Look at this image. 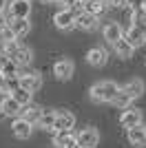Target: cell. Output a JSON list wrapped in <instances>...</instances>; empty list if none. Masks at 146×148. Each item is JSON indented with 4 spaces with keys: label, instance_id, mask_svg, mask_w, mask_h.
Instances as JSON below:
<instances>
[{
    "label": "cell",
    "instance_id": "8",
    "mask_svg": "<svg viewBox=\"0 0 146 148\" xmlns=\"http://www.w3.org/2000/svg\"><path fill=\"white\" fill-rule=\"evenodd\" d=\"M31 128H33V124H31V122H27L24 117H16V122H13V126H11L13 135L18 137V139H29Z\"/></svg>",
    "mask_w": 146,
    "mask_h": 148
},
{
    "label": "cell",
    "instance_id": "11",
    "mask_svg": "<svg viewBox=\"0 0 146 148\" xmlns=\"http://www.w3.org/2000/svg\"><path fill=\"white\" fill-rule=\"evenodd\" d=\"M0 71L5 73V77H18L20 75V64L16 60H11V58H2L0 60Z\"/></svg>",
    "mask_w": 146,
    "mask_h": 148
},
{
    "label": "cell",
    "instance_id": "26",
    "mask_svg": "<svg viewBox=\"0 0 146 148\" xmlns=\"http://www.w3.org/2000/svg\"><path fill=\"white\" fill-rule=\"evenodd\" d=\"M53 124H55V113L44 111L42 117H40V122H38V126H42V128H53Z\"/></svg>",
    "mask_w": 146,
    "mask_h": 148
},
{
    "label": "cell",
    "instance_id": "15",
    "mask_svg": "<svg viewBox=\"0 0 146 148\" xmlns=\"http://www.w3.org/2000/svg\"><path fill=\"white\" fill-rule=\"evenodd\" d=\"M113 49H115V53H117L120 58H131V56H133V49H135V47L128 42L126 36H122L120 40H115V42H113Z\"/></svg>",
    "mask_w": 146,
    "mask_h": 148
},
{
    "label": "cell",
    "instance_id": "19",
    "mask_svg": "<svg viewBox=\"0 0 146 148\" xmlns=\"http://www.w3.org/2000/svg\"><path fill=\"white\" fill-rule=\"evenodd\" d=\"M42 113H44L42 108H38V106H33V104H27V106H22V115H20V117H24L31 124H38L40 117H42Z\"/></svg>",
    "mask_w": 146,
    "mask_h": 148
},
{
    "label": "cell",
    "instance_id": "4",
    "mask_svg": "<svg viewBox=\"0 0 146 148\" xmlns=\"http://www.w3.org/2000/svg\"><path fill=\"white\" fill-rule=\"evenodd\" d=\"M31 0H13L11 5H7V16L11 18H29L31 13Z\"/></svg>",
    "mask_w": 146,
    "mask_h": 148
},
{
    "label": "cell",
    "instance_id": "12",
    "mask_svg": "<svg viewBox=\"0 0 146 148\" xmlns=\"http://www.w3.org/2000/svg\"><path fill=\"white\" fill-rule=\"evenodd\" d=\"M73 142H78V137H73L71 130H53V144L58 148H67Z\"/></svg>",
    "mask_w": 146,
    "mask_h": 148
},
{
    "label": "cell",
    "instance_id": "9",
    "mask_svg": "<svg viewBox=\"0 0 146 148\" xmlns=\"http://www.w3.org/2000/svg\"><path fill=\"white\" fill-rule=\"evenodd\" d=\"M53 75L58 77V80H71L73 75V62L69 60H60L53 64Z\"/></svg>",
    "mask_w": 146,
    "mask_h": 148
},
{
    "label": "cell",
    "instance_id": "27",
    "mask_svg": "<svg viewBox=\"0 0 146 148\" xmlns=\"http://www.w3.org/2000/svg\"><path fill=\"white\" fill-rule=\"evenodd\" d=\"M16 33H13L11 29H9V25L7 27H2V29H0V44H5V42H11V40H16Z\"/></svg>",
    "mask_w": 146,
    "mask_h": 148
},
{
    "label": "cell",
    "instance_id": "28",
    "mask_svg": "<svg viewBox=\"0 0 146 148\" xmlns=\"http://www.w3.org/2000/svg\"><path fill=\"white\" fill-rule=\"evenodd\" d=\"M16 88H20V75L18 77H7V91L13 93Z\"/></svg>",
    "mask_w": 146,
    "mask_h": 148
},
{
    "label": "cell",
    "instance_id": "29",
    "mask_svg": "<svg viewBox=\"0 0 146 148\" xmlns=\"http://www.w3.org/2000/svg\"><path fill=\"white\" fill-rule=\"evenodd\" d=\"M106 5L109 7H117V9H124L128 5V0H106Z\"/></svg>",
    "mask_w": 146,
    "mask_h": 148
},
{
    "label": "cell",
    "instance_id": "20",
    "mask_svg": "<svg viewBox=\"0 0 146 148\" xmlns=\"http://www.w3.org/2000/svg\"><path fill=\"white\" fill-rule=\"evenodd\" d=\"M122 36H124V33H122V27L117 25V22H109V25L104 27V40H109L111 44L115 42V40H120Z\"/></svg>",
    "mask_w": 146,
    "mask_h": 148
},
{
    "label": "cell",
    "instance_id": "1",
    "mask_svg": "<svg viewBox=\"0 0 146 148\" xmlns=\"http://www.w3.org/2000/svg\"><path fill=\"white\" fill-rule=\"evenodd\" d=\"M0 51H2V56H7V58H11V60H16L20 66H22V64H29V62H31V51H29V49H24L22 44H18L16 40L0 44Z\"/></svg>",
    "mask_w": 146,
    "mask_h": 148
},
{
    "label": "cell",
    "instance_id": "22",
    "mask_svg": "<svg viewBox=\"0 0 146 148\" xmlns=\"http://www.w3.org/2000/svg\"><path fill=\"white\" fill-rule=\"evenodd\" d=\"M106 0H86V11L89 13H93V16H102L104 11H106Z\"/></svg>",
    "mask_w": 146,
    "mask_h": 148
},
{
    "label": "cell",
    "instance_id": "6",
    "mask_svg": "<svg viewBox=\"0 0 146 148\" xmlns=\"http://www.w3.org/2000/svg\"><path fill=\"white\" fill-rule=\"evenodd\" d=\"M75 126V117H73L69 111H62V113H55V124H53V130H73Z\"/></svg>",
    "mask_w": 146,
    "mask_h": 148
},
{
    "label": "cell",
    "instance_id": "24",
    "mask_svg": "<svg viewBox=\"0 0 146 148\" xmlns=\"http://www.w3.org/2000/svg\"><path fill=\"white\" fill-rule=\"evenodd\" d=\"M122 88L135 99V97H140L142 93H144V82H142V80H133V82H128L126 86H122Z\"/></svg>",
    "mask_w": 146,
    "mask_h": 148
},
{
    "label": "cell",
    "instance_id": "21",
    "mask_svg": "<svg viewBox=\"0 0 146 148\" xmlns=\"http://www.w3.org/2000/svg\"><path fill=\"white\" fill-rule=\"evenodd\" d=\"M95 25H97V16L89 13L86 9L78 13V27H82V29H95Z\"/></svg>",
    "mask_w": 146,
    "mask_h": 148
},
{
    "label": "cell",
    "instance_id": "10",
    "mask_svg": "<svg viewBox=\"0 0 146 148\" xmlns=\"http://www.w3.org/2000/svg\"><path fill=\"white\" fill-rule=\"evenodd\" d=\"M124 36L128 38V42L133 44V47H142V44H146V33H144L137 25H131V27L126 29V33H124Z\"/></svg>",
    "mask_w": 146,
    "mask_h": 148
},
{
    "label": "cell",
    "instance_id": "2",
    "mask_svg": "<svg viewBox=\"0 0 146 148\" xmlns=\"http://www.w3.org/2000/svg\"><path fill=\"white\" fill-rule=\"evenodd\" d=\"M120 88L113 82H100L91 88V99L93 102H113V97L117 95Z\"/></svg>",
    "mask_w": 146,
    "mask_h": 148
},
{
    "label": "cell",
    "instance_id": "18",
    "mask_svg": "<svg viewBox=\"0 0 146 148\" xmlns=\"http://www.w3.org/2000/svg\"><path fill=\"white\" fill-rule=\"evenodd\" d=\"M29 18H11L9 20V29L16 33V36H24V33H29Z\"/></svg>",
    "mask_w": 146,
    "mask_h": 148
},
{
    "label": "cell",
    "instance_id": "3",
    "mask_svg": "<svg viewBox=\"0 0 146 148\" xmlns=\"http://www.w3.org/2000/svg\"><path fill=\"white\" fill-rule=\"evenodd\" d=\"M53 22H55V27L58 29H73V27H78V13L73 11L71 7L69 9H62V11H58L53 16Z\"/></svg>",
    "mask_w": 146,
    "mask_h": 148
},
{
    "label": "cell",
    "instance_id": "23",
    "mask_svg": "<svg viewBox=\"0 0 146 148\" xmlns=\"http://www.w3.org/2000/svg\"><path fill=\"white\" fill-rule=\"evenodd\" d=\"M131 102H133V97H131V95H128L124 88H120V91H117V95L113 97V102H111V104L117 106V108H128V104H131Z\"/></svg>",
    "mask_w": 146,
    "mask_h": 148
},
{
    "label": "cell",
    "instance_id": "31",
    "mask_svg": "<svg viewBox=\"0 0 146 148\" xmlns=\"http://www.w3.org/2000/svg\"><path fill=\"white\" fill-rule=\"evenodd\" d=\"M7 9V0H0V11H5Z\"/></svg>",
    "mask_w": 146,
    "mask_h": 148
},
{
    "label": "cell",
    "instance_id": "5",
    "mask_svg": "<svg viewBox=\"0 0 146 148\" xmlns=\"http://www.w3.org/2000/svg\"><path fill=\"white\" fill-rule=\"evenodd\" d=\"M0 111L5 113L7 117H20V115H22V104H20V102L13 97V95H9V97L2 99V104H0Z\"/></svg>",
    "mask_w": 146,
    "mask_h": 148
},
{
    "label": "cell",
    "instance_id": "7",
    "mask_svg": "<svg viewBox=\"0 0 146 148\" xmlns=\"http://www.w3.org/2000/svg\"><path fill=\"white\" fill-rule=\"evenodd\" d=\"M97 142H100V135H97L95 128H84V130L78 135V144H80L82 148H95Z\"/></svg>",
    "mask_w": 146,
    "mask_h": 148
},
{
    "label": "cell",
    "instance_id": "14",
    "mask_svg": "<svg viewBox=\"0 0 146 148\" xmlns=\"http://www.w3.org/2000/svg\"><path fill=\"white\" fill-rule=\"evenodd\" d=\"M20 86L29 88L31 93L40 91V86H42V77L38 73H29V75H20Z\"/></svg>",
    "mask_w": 146,
    "mask_h": 148
},
{
    "label": "cell",
    "instance_id": "25",
    "mask_svg": "<svg viewBox=\"0 0 146 148\" xmlns=\"http://www.w3.org/2000/svg\"><path fill=\"white\" fill-rule=\"evenodd\" d=\"M11 95H13V97H16V99H18V102H20V104H22V106L31 104V91H29V88L20 86V88H16V91H13Z\"/></svg>",
    "mask_w": 146,
    "mask_h": 148
},
{
    "label": "cell",
    "instance_id": "17",
    "mask_svg": "<svg viewBox=\"0 0 146 148\" xmlns=\"http://www.w3.org/2000/svg\"><path fill=\"white\" fill-rule=\"evenodd\" d=\"M120 124L124 128H133V126L142 124V113L140 111H124L120 117Z\"/></svg>",
    "mask_w": 146,
    "mask_h": 148
},
{
    "label": "cell",
    "instance_id": "13",
    "mask_svg": "<svg viewBox=\"0 0 146 148\" xmlns=\"http://www.w3.org/2000/svg\"><path fill=\"white\" fill-rule=\"evenodd\" d=\"M128 142L133 144V146H144L146 144V126L137 124L133 128H128Z\"/></svg>",
    "mask_w": 146,
    "mask_h": 148
},
{
    "label": "cell",
    "instance_id": "30",
    "mask_svg": "<svg viewBox=\"0 0 146 148\" xmlns=\"http://www.w3.org/2000/svg\"><path fill=\"white\" fill-rule=\"evenodd\" d=\"M0 91H7V77L2 71H0Z\"/></svg>",
    "mask_w": 146,
    "mask_h": 148
},
{
    "label": "cell",
    "instance_id": "16",
    "mask_svg": "<svg viewBox=\"0 0 146 148\" xmlns=\"http://www.w3.org/2000/svg\"><path fill=\"white\" fill-rule=\"evenodd\" d=\"M86 60L91 66H104L106 64V51L100 49V47H93L89 53H86Z\"/></svg>",
    "mask_w": 146,
    "mask_h": 148
}]
</instances>
